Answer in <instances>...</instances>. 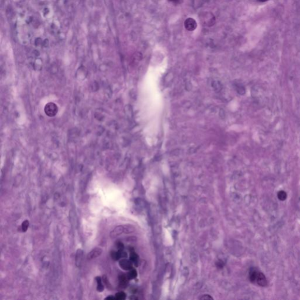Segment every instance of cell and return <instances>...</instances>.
Listing matches in <instances>:
<instances>
[{
    "instance_id": "cell-4",
    "label": "cell",
    "mask_w": 300,
    "mask_h": 300,
    "mask_svg": "<svg viewBox=\"0 0 300 300\" xmlns=\"http://www.w3.org/2000/svg\"><path fill=\"white\" fill-rule=\"evenodd\" d=\"M119 266L122 269L129 271L133 269V262L127 259H122L119 261Z\"/></svg>"
},
{
    "instance_id": "cell-12",
    "label": "cell",
    "mask_w": 300,
    "mask_h": 300,
    "mask_svg": "<svg viewBox=\"0 0 300 300\" xmlns=\"http://www.w3.org/2000/svg\"><path fill=\"white\" fill-rule=\"evenodd\" d=\"M125 297H126V294L124 293V292H117L115 295V300H123L125 299Z\"/></svg>"
},
{
    "instance_id": "cell-7",
    "label": "cell",
    "mask_w": 300,
    "mask_h": 300,
    "mask_svg": "<svg viewBox=\"0 0 300 300\" xmlns=\"http://www.w3.org/2000/svg\"><path fill=\"white\" fill-rule=\"evenodd\" d=\"M83 251L82 249H78L76 254V265L79 267L81 265L83 260Z\"/></svg>"
},
{
    "instance_id": "cell-1",
    "label": "cell",
    "mask_w": 300,
    "mask_h": 300,
    "mask_svg": "<svg viewBox=\"0 0 300 300\" xmlns=\"http://www.w3.org/2000/svg\"><path fill=\"white\" fill-rule=\"evenodd\" d=\"M249 279L253 283L256 284L261 287L267 286V280L263 273L256 269H252L249 273Z\"/></svg>"
},
{
    "instance_id": "cell-18",
    "label": "cell",
    "mask_w": 300,
    "mask_h": 300,
    "mask_svg": "<svg viewBox=\"0 0 300 300\" xmlns=\"http://www.w3.org/2000/svg\"><path fill=\"white\" fill-rule=\"evenodd\" d=\"M105 300H115V297H113V296H109V297H106V298H105Z\"/></svg>"
},
{
    "instance_id": "cell-11",
    "label": "cell",
    "mask_w": 300,
    "mask_h": 300,
    "mask_svg": "<svg viewBox=\"0 0 300 300\" xmlns=\"http://www.w3.org/2000/svg\"><path fill=\"white\" fill-rule=\"evenodd\" d=\"M128 279L127 276H125L124 275H122V276H119V281H120V286H125L127 283Z\"/></svg>"
},
{
    "instance_id": "cell-15",
    "label": "cell",
    "mask_w": 300,
    "mask_h": 300,
    "mask_svg": "<svg viewBox=\"0 0 300 300\" xmlns=\"http://www.w3.org/2000/svg\"><path fill=\"white\" fill-rule=\"evenodd\" d=\"M29 225H30V223H29V221L26 220H25L24 222H22V230L24 232H27V230H28V228L29 227Z\"/></svg>"
},
{
    "instance_id": "cell-3",
    "label": "cell",
    "mask_w": 300,
    "mask_h": 300,
    "mask_svg": "<svg viewBox=\"0 0 300 300\" xmlns=\"http://www.w3.org/2000/svg\"><path fill=\"white\" fill-rule=\"evenodd\" d=\"M123 233L126 234V228L125 225H120L114 228L111 232L110 236L112 238H115L116 237L121 235Z\"/></svg>"
},
{
    "instance_id": "cell-5",
    "label": "cell",
    "mask_w": 300,
    "mask_h": 300,
    "mask_svg": "<svg viewBox=\"0 0 300 300\" xmlns=\"http://www.w3.org/2000/svg\"><path fill=\"white\" fill-rule=\"evenodd\" d=\"M103 252V250L100 248H93L92 250H91L89 254H87V259L88 260H92V259L97 258L99 257Z\"/></svg>"
},
{
    "instance_id": "cell-14",
    "label": "cell",
    "mask_w": 300,
    "mask_h": 300,
    "mask_svg": "<svg viewBox=\"0 0 300 300\" xmlns=\"http://www.w3.org/2000/svg\"><path fill=\"white\" fill-rule=\"evenodd\" d=\"M138 260V257L137 254L134 251H131V254H130V260L133 263H137Z\"/></svg>"
},
{
    "instance_id": "cell-13",
    "label": "cell",
    "mask_w": 300,
    "mask_h": 300,
    "mask_svg": "<svg viewBox=\"0 0 300 300\" xmlns=\"http://www.w3.org/2000/svg\"><path fill=\"white\" fill-rule=\"evenodd\" d=\"M277 197L280 201H284L287 198V194L284 191H281L277 194Z\"/></svg>"
},
{
    "instance_id": "cell-8",
    "label": "cell",
    "mask_w": 300,
    "mask_h": 300,
    "mask_svg": "<svg viewBox=\"0 0 300 300\" xmlns=\"http://www.w3.org/2000/svg\"><path fill=\"white\" fill-rule=\"evenodd\" d=\"M97 283V290L99 292H102L104 290V286L102 284V281L100 277H97L96 278Z\"/></svg>"
},
{
    "instance_id": "cell-6",
    "label": "cell",
    "mask_w": 300,
    "mask_h": 300,
    "mask_svg": "<svg viewBox=\"0 0 300 300\" xmlns=\"http://www.w3.org/2000/svg\"><path fill=\"white\" fill-rule=\"evenodd\" d=\"M185 27L186 30L189 31H193L195 30L197 27L196 21L194 20L192 18H188L185 22Z\"/></svg>"
},
{
    "instance_id": "cell-20",
    "label": "cell",
    "mask_w": 300,
    "mask_h": 300,
    "mask_svg": "<svg viewBox=\"0 0 300 300\" xmlns=\"http://www.w3.org/2000/svg\"><path fill=\"white\" fill-rule=\"evenodd\" d=\"M171 1H176V0H171Z\"/></svg>"
},
{
    "instance_id": "cell-16",
    "label": "cell",
    "mask_w": 300,
    "mask_h": 300,
    "mask_svg": "<svg viewBox=\"0 0 300 300\" xmlns=\"http://www.w3.org/2000/svg\"><path fill=\"white\" fill-rule=\"evenodd\" d=\"M200 299L201 300H213V298L212 297H210V295H202V297H201L200 298Z\"/></svg>"
},
{
    "instance_id": "cell-17",
    "label": "cell",
    "mask_w": 300,
    "mask_h": 300,
    "mask_svg": "<svg viewBox=\"0 0 300 300\" xmlns=\"http://www.w3.org/2000/svg\"><path fill=\"white\" fill-rule=\"evenodd\" d=\"M117 248L119 249V250H123V249L124 248V245L122 243H118L117 244Z\"/></svg>"
},
{
    "instance_id": "cell-2",
    "label": "cell",
    "mask_w": 300,
    "mask_h": 300,
    "mask_svg": "<svg viewBox=\"0 0 300 300\" xmlns=\"http://www.w3.org/2000/svg\"><path fill=\"white\" fill-rule=\"evenodd\" d=\"M44 110L47 115L49 117H53L57 114L58 108L56 104L53 103H49L45 106Z\"/></svg>"
},
{
    "instance_id": "cell-9",
    "label": "cell",
    "mask_w": 300,
    "mask_h": 300,
    "mask_svg": "<svg viewBox=\"0 0 300 300\" xmlns=\"http://www.w3.org/2000/svg\"><path fill=\"white\" fill-rule=\"evenodd\" d=\"M137 276V271L134 269H131L129 270V272L128 273L127 277L128 279H135Z\"/></svg>"
},
{
    "instance_id": "cell-10",
    "label": "cell",
    "mask_w": 300,
    "mask_h": 300,
    "mask_svg": "<svg viewBox=\"0 0 300 300\" xmlns=\"http://www.w3.org/2000/svg\"><path fill=\"white\" fill-rule=\"evenodd\" d=\"M123 250H119L118 251H113L112 253L111 254L112 257L115 260H117L120 258L122 257V251Z\"/></svg>"
},
{
    "instance_id": "cell-19",
    "label": "cell",
    "mask_w": 300,
    "mask_h": 300,
    "mask_svg": "<svg viewBox=\"0 0 300 300\" xmlns=\"http://www.w3.org/2000/svg\"><path fill=\"white\" fill-rule=\"evenodd\" d=\"M259 1H261V2H264V1H267V0H259Z\"/></svg>"
}]
</instances>
